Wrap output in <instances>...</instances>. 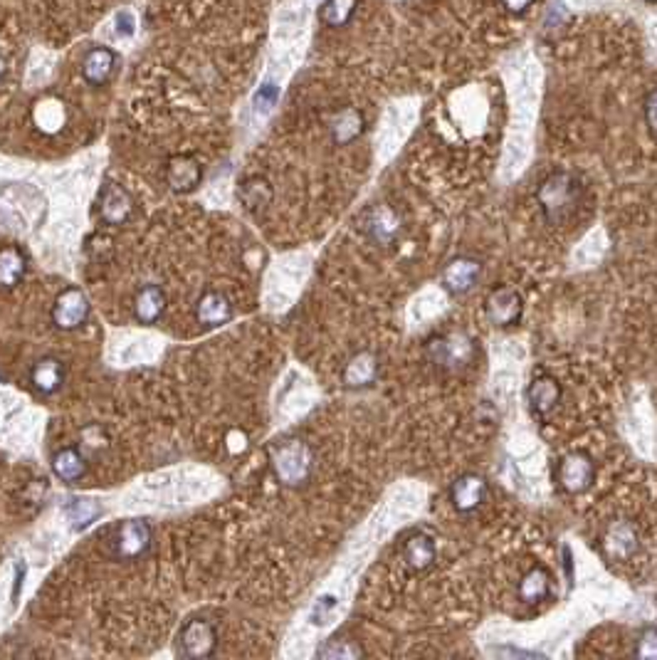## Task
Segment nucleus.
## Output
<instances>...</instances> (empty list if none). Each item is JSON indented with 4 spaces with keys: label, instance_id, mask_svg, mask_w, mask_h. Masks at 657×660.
<instances>
[{
    "label": "nucleus",
    "instance_id": "f257e3e1",
    "mask_svg": "<svg viewBox=\"0 0 657 660\" xmlns=\"http://www.w3.org/2000/svg\"><path fill=\"white\" fill-rule=\"evenodd\" d=\"M536 203L549 225H566L583 205V184L569 171H553L539 185Z\"/></svg>",
    "mask_w": 657,
    "mask_h": 660
},
{
    "label": "nucleus",
    "instance_id": "f03ea898",
    "mask_svg": "<svg viewBox=\"0 0 657 660\" xmlns=\"http://www.w3.org/2000/svg\"><path fill=\"white\" fill-rule=\"evenodd\" d=\"M425 356L440 371H464L477 359V342L467 332H443L425 342Z\"/></svg>",
    "mask_w": 657,
    "mask_h": 660
},
{
    "label": "nucleus",
    "instance_id": "7ed1b4c3",
    "mask_svg": "<svg viewBox=\"0 0 657 660\" xmlns=\"http://www.w3.org/2000/svg\"><path fill=\"white\" fill-rule=\"evenodd\" d=\"M270 463L277 480L287 487H302L314 473V453L299 438L280 440L272 448Z\"/></svg>",
    "mask_w": 657,
    "mask_h": 660
},
{
    "label": "nucleus",
    "instance_id": "20e7f679",
    "mask_svg": "<svg viewBox=\"0 0 657 660\" xmlns=\"http://www.w3.org/2000/svg\"><path fill=\"white\" fill-rule=\"evenodd\" d=\"M556 483L563 493L583 495L596 483V463L586 453H569L556 465Z\"/></svg>",
    "mask_w": 657,
    "mask_h": 660
},
{
    "label": "nucleus",
    "instance_id": "39448f33",
    "mask_svg": "<svg viewBox=\"0 0 657 660\" xmlns=\"http://www.w3.org/2000/svg\"><path fill=\"white\" fill-rule=\"evenodd\" d=\"M134 213H136V201L124 185L106 181L99 188L97 215L105 225H124L134 218Z\"/></svg>",
    "mask_w": 657,
    "mask_h": 660
},
{
    "label": "nucleus",
    "instance_id": "423d86ee",
    "mask_svg": "<svg viewBox=\"0 0 657 660\" xmlns=\"http://www.w3.org/2000/svg\"><path fill=\"white\" fill-rule=\"evenodd\" d=\"M218 648V631L211 621L194 618L178 634V655L184 658H211Z\"/></svg>",
    "mask_w": 657,
    "mask_h": 660
},
{
    "label": "nucleus",
    "instance_id": "0eeeda50",
    "mask_svg": "<svg viewBox=\"0 0 657 660\" xmlns=\"http://www.w3.org/2000/svg\"><path fill=\"white\" fill-rule=\"evenodd\" d=\"M484 315L490 319L494 326H507L519 325V319L524 315V300L514 287H507V285H500L487 295L484 300Z\"/></svg>",
    "mask_w": 657,
    "mask_h": 660
},
{
    "label": "nucleus",
    "instance_id": "6e6552de",
    "mask_svg": "<svg viewBox=\"0 0 657 660\" xmlns=\"http://www.w3.org/2000/svg\"><path fill=\"white\" fill-rule=\"evenodd\" d=\"M450 502L460 515H474L490 502V483L477 473H464L450 485Z\"/></svg>",
    "mask_w": 657,
    "mask_h": 660
},
{
    "label": "nucleus",
    "instance_id": "1a4fd4ad",
    "mask_svg": "<svg viewBox=\"0 0 657 660\" xmlns=\"http://www.w3.org/2000/svg\"><path fill=\"white\" fill-rule=\"evenodd\" d=\"M483 280V263L474 260V257L460 255L455 260L443 267L440 273V285L447 295L453 297H463L467 292H473L477 287V282Z\"/></svg>",
    "mask_w": 657,
    "mask_h": 660
},
{
    "label": "nucleus",
    "instance_id": "9d476101",
    "mask_svg": "<svg viewBox=\"0 0 657 660\" xmlns=\"http://www.w3.org/2000/svg\"><path fill=\"white\" fill-rule=\"evenodd\" d=\"M89 315H92V305H89L87 295L77 287L62 290L53 307V322L62 332H75L79 326H85Z\"/></svg>",
    "mask_w": 657,
    "mask_h": 660
},
{
    "label": "nucleus",
    "instance_id": "9b49d317",
    "mask_svg": "<svg viewBox=\"0 0 657 660\" xmlns=\"http://www.w3.org/2000/svg\"><path fill=\"white\" fill-rule=\"evenodd\" d=\"M601 546L608 559L613 562H628L632 556L638 555L640 549V532L638 527L628 520L613 522L611 527L603 532Z\"/></svg>",
    "mask_w": 657,
    "mask_h": 660
},
{
    "label": "nucleus",
    "instance_id": "f8f14e48",
    "mask_svg": "<svg viewBox=\"0 0 657 660\" xmlns=\"http://www.w3.org/2000/svg\"><path fill=\"white\" fill-rule=\"evenodd\" d=\"M114 555L122 559H139L151 546V527L144 520H124L112 537Z\"/></svg>",
    "mask_w": 657,
    "mask_h": 660
},
{
    "label": "nucleus",
    "instance_id": "ddd939ff",
    "mask_svg": "<svg viewBox=\"0 0 657 660\" xmlns=\"http://www.w3.org/2000/svg\"><path fill=\"white\" fill-rule=\"evenodd\" d=\"M363 230H366V235L376 245H393L395 240L401 238V233H403V220L395 215V211H391L388 205H376V208H371L366 213V218H363Z\"/></svg>",
    "mask_w": 657,
    "mask_h": 660
},
{
    "label": "nucleus",
    "instance_id": "4468645a",
    "mask_svg": "<svg viewBox=\"0 0 657 660\" xmlns=\"http://www.w3.org/2000/svg\"><path fill=\"white\" fill-rule=\"evenodd\" d=\"M203 181V166L195 156H171L166 164V184L174 194H191Z\"/></svg>",
    "mask_w": 657,
    "mask_h": 660
},
{
    "label": "nucleus",
    "instance_id": "2eb2a0df",
    "mask_svg": "<svg viewBox=\"0 0 657 660\" xmlns=\"http://www.w3.org/2000/svg\"><path fill=\"white\" fill-rule=\"evenodd\" d=\"M561 384L549 374L536 376L529 386H526V404L532 408V414L536 418H546L549 414L556 411V405L561 404Z\"/></svg>",
    "mask_w": 657,
    "mask_h": 660
},
{
    "label": "nucleus",
    "instance_id": "dca6fc26",
    "mask_svg": "<svg viewBox=\"0 0 657 660\" xmlns=\"http://www.w3.org/2000/svg\"><path fill=\"white\" fill-rule=\"evenodd\" d=\"M116 60L119 57H116L112 47L99 45V47H95V50H89L85 55V60H82V77L92 87H102V85H106V82L114 77Z\"/></svg>",
    "mask_w": 657,
    "mask_h": 660
},
{
    "label": "nucleus",
    "instance_id": "f3484780",
    "mask_svg": "<svg viewBox=\"0 0 657 660\" xmlns=\"http://www.w3.org/2000/svg\"><path fill=\"white\" fill-rule=\"evenodd\" d=\"M166 307V292L161 290L158 285H144L134 297V319L144 326L156 325L158 319L164 317Z\"/></svg>",
    "mask_w": 657,
    "mask_h": 660
},
{
    "label": "nucleus",
    "instance_id": "a211bd4d",
    "mask_svg": "<svg viewBox=\"0 0 657 660\" xmlns=\"http://www.w3.org/2000/svg\"><path fill=\"white\" fill-rule=\"evenodd\" d=\"M67 379V369H65V364L60 359H55V356H45L40 359L30 369V384L35 388L37 394H43V396H53L62 388Z\"/></svg>",
    "mask_w": 657,
    "mask_h": 660
},
{
    "label": "nucleus",
    "instance_id": "6ab92c4d",
    "mask_svg": "<svg viewBox=\"0 0 657 660\" xmlns=\"http://www.w3.org/2000/svg\"><path fill=\"white\" fill-rule=\"evenodd\" d=\"M53 473L57 475V480H62V483L77 485L87 477L89 463L87 458L82 455V450L67 445V448H60L53 455Z\"/></svg>",
    "mask_w": 657,
    "mask_h": 660
},
{
    "label": "nucleus",
    "instance_id": "aec40b11",
    "mask_svg": "<svg viewBox=\"0 0 657 660\" xmlns=\"http://www.w3.org/2000/svg\"><path fill=\"white\" fill-rule=\"evenodd\" d=\"M195 317L203 326H220L233 319V305L218 290L203 292V297L195 305Z\"/></svg>",
    "mask_w": 657,
    "mask_h": 660
},
{
    "label": "nucleus",
    "instance_id": "412c9836",
    "mask_svg": "<svg viewBox=\"0 0 657 660\" xmlns=\"http://www.w3.org/2000/svg\"><path fill=\"white\" fill-rule=\"evenodd\" d=\"M403 559H405V564L411 566L413 572H428L430 566L435 564V559H438L435 542H433L428 535L415 532V535H411V537H405Z\"/></svg>",
    "mask_w": 657,
    "mask_h": 660
},
{
    "label": "nucleus",
    "instance_id": "4be33fe9",
    "mask_svg": "<svg viewBox=\"0 0 657 660\" xmlns=\"http://www.w3.org/2000/svg\"><path fill=\"white\" fill-rule=\"evenodd\" d=\"M378 376V359L373 352H359L351 356L346 369H343V384L349 388L371 386Z\"/></svg>",
    "mask_w": 657,
    "mask_h": 660
},
{
    "label": "nucleus",
    "instance_id": "5701e85b",
    "mask_svg": "<svg viewBox=\"0 0 657 660\" xmlns=\"http://www.w3.org/2000/svg\"><path fill=\"white\" fill-rule=\"evenodd\" d=\"M517 594L524 604H539V601L549 599V594H552V574L546 572L543 566H532L519 581Z\"/></svg>",
    "mask_w": 657,
    "mask_h": 660
},
{
    "label": "nucleus",
    "instance_id": "b1692460",
    "mask_svg": "<svg viewBox=\"0 0 657 660\" xmlns=\"http://www.w3.org/2000/svg\"><path fill=\"white\" fill-rule=\"evenodd\" d=\"M27 273V257L25 253L15 245L0 247V287H15L23 282Z\"/></svg>",
    "mask_w": 657,
    "mask_h": 660
},
{
    "label": "nucleus",
    "instance_id": "393cba45",
    "mask_svg": "<svg viewBox=\"0 0 657 660\" xmlns=\"http://www.w3.org/2000/svg\"><path fill=\"white\" fill-rule=\"evenodd\" d=\"M363 129H366L363 115H361L359 109H353V106H346L339 115H333L332 119V139L336 144H342V146L359 139Z\"/></svg>",
    "mask_w": 657,
    "mask_h": 660
},
{
    "label": "nucleus",
    "instance_id": "a878e982",
    "mask_svg": "<svg viewBox=\"0 0 657 660\" xmlns=\"http://www.w3.org/2000/svg\"><path fill=\"white\" fill-rule=\"evenodd\" d=\"M359 8V0H324L322 8H319V20L326 27H343L349 25V20L353 18V13Z\"/></svg>",
    "mask_w": 657,
    "mask_h": 660
},
{
    "label": "nucleus",
    "instance_id": "bb28decb",
    "mask_svg": "<svg viewBox=\"0 0 657 660\" xmlns=\"http://www.w3.org/2000/svg\"><path fill=\"white\" fill-rule=\"evenodd\" d=\"M240 201L245 203V208L257 211L264 208L272 201V188L264 178H247L240 184Z\"/></svg>",
    "mask_w": 657,
    "mask_h": 660
},
{
    "label": "nucleus",
    "instance_id": "cd10ccee",
    "mask_svg": "<svg viewBox=\"0 0 657 660\" xmlns=\"http://www.w3.org/2000/svg\"><path fill=\"white\" fill-rule=\"evenodd\" d=\"M632 655H635V658H642V660H657V628L655 625H645V628L640 631Z\"/></svg>",
    "mask_w": 657,
    "mask_h": 660
},
{
    "label": "nucleus",
    "instance_id": "c85d7f7f",
    "mask_svg": "<svg viewBox=\"0 0 657 660\" xmlns=\"http://www.w3.org/2000/svg\"><path fill=\"white\" fill-rule=\"evenodd\" d=\"M322 658H359L361 648H356L351 641H339V638H332L326 643L324 648L319 651Z\"/></svg>",
    "mask_w": 657,
    "mask_h": 660
},
{
    "label": "nucleus",
    "instance_id": "c756f323",
    "mask_svg": "<svg viewBox=\"0 0 657 660\" xmlns=\"http://www.w3.org/2000/svg\"><path fill=\"white\" fill-rule=\"evenodd\" d=\"M274 102H277V87L274 85H263L257 89V95H254V109L257 112H267L270 106H274Z\"/></svg>",
    "mask_w": 657,
    "mask_h": 660
},
{
    "label": "nucleus",
    "instance_id": "7c9ffc66",
    "mask_svg": "<svg viewBox=\"0 0 657 660\" xmlns=\"http://www.w3.org/2000/svg\"><path fill=\"white\" fill-rule=\"evenodd\" d=\"M642 115H645V124L652 136H657V87L650 92L645 97V105H642Z\"/></svg>",
    "mask_w": 657,
    "mask_h": 660
},
{
    "label": "nucleus",
    "instance_id": "2f4dec72",
    "mask_svg": "<svg viewBox=\"0 0 657 660\" xmlns=\"http://www.w3.org/2000/svg\"><path fill=\"white\" fill-rule=\"evenodd\" d=\"M114 30H116V35L134 37V33H136V20H134V15L129 13V10H122V13H116Z\"/></svg>",
    "mask_w": 657,
    "mask_h": 660
},
{
    "label": "nucleus",
    "instance_id": "473e14b6",
    "mask_svg": "<svg viewBox=\"0 0 657 660\" xmlns=\"http://www.w3.org/2000/svg\"><path fill=\"white\" fill-rule=\"evenodd\" d=\"M502 5L512 13V15H522L534 5V0H502Z\"/></svg>",
    "mask_w": 657,
    "mask_h": 660
},
{
    "label": "nucleus",
    "instance_id": "72a5a7b5",
    "mask_svg": "<svg viewBox=\"0 0 657 660\" xmlns=\"http://www.w3.org/2000/svg\"><path fill=\"white\" fill-rule=\"evenodd\" d=\"M492 653H497V655H522V658H539V653H532V651H517V648H492Z\"/></svg>",
    "mask_w": 657,
    "mask_h": 660
},
{
    "label": "nucleus",
    "instance_id": "f704fd0d",
    "mask_svg": "<svg viewBox=\"0 0 657 660\" xmlns=\"http://www.w3.org/2000/svg\"><path fill=\"white\" fill-rule=\"evenodd\" d=\"M3 70H5V65H3V60H0V75H3Z\"/></svg>",
    "mask_w": 657,
    "mask_h": 660
},
{
    "label": "nucleus",
    "instance_id": "c9c22d12",
    "mask_svg": "<svg viewBox=\"0 0 657 660\" xmlns=\"http://www.w3.org/2000/svg\"><path fill=\"white\" fill-rule=\"evenodd\" d=\"M645 3H657V0H645Z\"/></svg>",
    "mask_w": 657,
    "mask_h": 660
}]
</instances>
